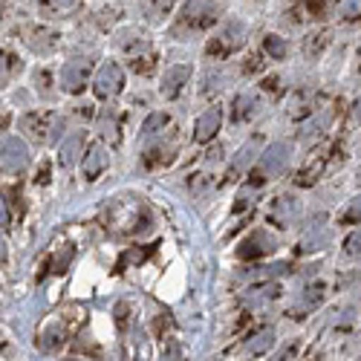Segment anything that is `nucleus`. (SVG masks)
I'll return each mask as SVG.
<instances>
[{"mask_svg":"<svg viewBox=\"0 0 361 361\" xmlns=\"http://www.w3.org/2000/svg\"><path fill=\"white\" fill-rule=\"evenodd\" d=\"M73 333H75V321H70V315H58V318H52L44 326V333L38 338V347L47 350V353H52V350H58L61 344H67Z\"/></svg>","mask_w":361,"mask_h":361,"instance_id":"nucleus-1","label":"nucleus"},{"mask_svg":"<svg viewBox=\"0 0 361 361\" xmlns=\"http://www.w3.org/2000/svg\"><path fill=\"white\" fill-rule=\"evenodd\" d=\"M55 128H58V116L55 113H29V116H23V130L32 139H38V142L52 139L49 130H55Z\"/></svg>","mask_w":361,"mask_h":361,"instance_id":"nucleus-2","label":"nucleus"},{"mask_svg":"<svg viewBox=\"0 0 361 361\" xmlns=\"http://www.w3.org/2000/svg\"><path fill=\"white\" fill-rule=\"evenodd\" d=\"M0 168H4L6 173H20L26 168V150L20 142L9 139L4 147H0Z\"/></svg>","mask_w":361,"mask_h":361,"instance_id":"nucleus-3","label":"nucleus"},{"mask_svg":"<svg viewBox=\"0 0 361 361\" xmlns=\"http://www.w3.org/2000/svg\"><path fill=\"white\" fill-rule=\"evenodd\" d=\"M122 84H125L122 70H118L116 64H107V67L99 73V78H96V96L110 99V96H116L118 90H122Z\"/></svg>","mask_w":361,"mask_h":361,"instance_id":"nucleus-4","label":"nucleus"},{"mask_svg":"<svg viewBox=\"0 0 361 361\" xmlns=\"http://www.w3.org/2000/svg\"><path fill=\"white\" fill-rule=\"evenodd\" d=\"M283 162H286V145H275L272 150H266V157L260 159V168L255 171V183L266 179V173L272 179V173H278L283 168Z\"/></svg>","mask_w":361,"mask_h":361,"instance_id":"nucleus-5","label":"nucleus"},{"mask_svg":"<svg viewBox=\"0 0 361 361\" xmlns=\"http://www.w3.org/2000/svg\"><path fill=\"white\" fill-rule=\"evenodd\" d=\"M107 168V154H104V145H93L87 150V157H84V162H81V171H84V176L93 183V179H99L102 176V171Z\"/></svg>","mask_w":361,"mask_h":361,"instance_id":"nucleus-6","label":"nucleus"},{"mask_svg":"<svg viewBox=\"0 0 361 361\" xmlns=\"http://www.w3.org/2000/svg\"><path fill=\"white\" fill-rule=\"evenodd\" d=\"M90 73V64L78 61V64H67L61 70V90H67V93H78V90L84 87V78Z\"/></svg>","mask_w":361,"mask_h":361,"instance_id":"nucleus-7","label":"nucleus"},{"mask_svg":"<svg viewBox=\"0 0 361 361\" xmlns=\"http://www.w3.org/2000/svg\"><path fill=\"white\" fill-rule=\"evenodd\" d=\"M275 249V240L269 237L266 231H255L246 243H243V249H240V255L243 257H263V255H269Z\"/></svg>","mask_w":361,"mask_h":361,"instance_id":"nucleus-8","label":"nucleus"},{"mask_svg":"<svg viewBox=\"0 0 361 361\" xmlns=\"http://www.w3.org/2000/svg\"><path fill=\"white\" fill-rule=\"evenodd\" d=\"M272 347H275V329L272 326H263L252 338H246V353L249 355H266Z\"/></svg>","mask_w":361,"mask_h":361,"instance_id":"nucleus-9","label":"nucleus"},{"mask_svg":"<svg viewBox=\"0 0 361 361\" xmlns=\"http://www.w3.org/2000/svg\"><path fill=\"white\" fill-rule=\"evenodd\" d=\"M217 128H220V113H217V110H208L205 116L197 118V133H194V139H197V142H208V139L217 133Z\"/></svg>","mask_w":361,"mask_h":361,"instance_id":"nucleus-10","label":"nucleus"},{"mask_svg":"<svg viewBox=\"0 0 361 361\" xmlns=\"http://www.w3.org/2000/svg\"><path fill=\"white\" fill-rule=\"evenodd\" d=\"M188 75H191V70L188 67H179V70H171L168 75H165V87H162V93L168 96V99H173L179 90H183V84L188 81Z\"/></svg>","mask_w":361,"mask_h":361,"instance_id":"nucleus-11","label":"nucleus"},{"mask_svg":"<svg viewBox=\"0 0 361 361\" xmlns=\"http://www.w3.org/2000/svg\"><path fill=\"white\" fill-rule=\"evenodd\" d=\"M12 70H18V58L0 52V87H4V81L12 75Z\"/></svg>","mask_w":361,"mask_h":361,"instance_id":"nucleus-12","label":"nucleus"},{"mask_svg":"<svg viewBox=\"0 0 361 361\" xmlns=\"http://www.w3.org/2000/svg\"><path fill=\"white\" fill-rule=\"evenodd\" d=\"M78 145H81V136H75V139H70V142L64 145V150H61V154H64V157H61V162H64V165H70V162L75 159V150H78Z\"/></svg>","mask_w":361,"mask_h":361,"instance_id":"nucleus-13","label":"nucleus"},{"mask_svg":"<svg viewBox=\"0 0 361 361\" xmlns=\"http://www.w3.org/2000/svg\"><path fill=\"white\" fill-rule=\"evenodd\" d=\"M344 223H361V197L344 212Z\"/></svg>","mask_w":361,"mask_h":361,"instance_id":"nucleus-14","label":"nucleus"},{"mask_svg":"<svg viewBox=\"0 0 361 361\" xmlns=\"http://www.w3.org/2000/svg\"><path fill=\"white\" fill-rule=\"evenodd\" d=\"M347 252L350 255H361V231H355V234L347 237Z\"/></svg>","mask_w":361,"mask_h":361,"instance_id":"nucleus-15","label":"nucleus"},{"mask_svg":"<svg viewBox=\"0 0 361 361\" xmlns=\"http://www.w3.org/2000/svg\"><path fill=\"white\" fill-rule=\"evenodd\" d=\"M116 324H118V329L125 333V326H128V304H118V307H116Z\"/></svg>","mask_w":361,"mask_h":361,"instance_id":"nucleus-16","label":"nucleus"},{"mask_svg":"<svg viewBox=\"0 0 361 361\" xmlns=\"http://www.w3.org/2000/svg\"><path fill=\"white\" fill-rule=\"evenodd\" d=\"M165 358H168V361H179V350H176V347L171 344V347L165 350Z\"/></svg>","mask_w":361,"mask_h":361,"instance_id":"nucleus-17","label":"nucleus"},{"mask_svg":"<svg viewBox=\"0 0 361 361\" xmlns=\"http://www.w3.org/2000/svg\"><path fill=\"white\" fill-rule=\"evenodd\" d=\"M6 260V249H4V243H0V263Z\"/></svg>","mask_w":361,"mask_h":361,"instance_id":"nucleus-18","label":"nucleus"},{"mask_svg":"<svg viewBox=\"0 0 361 361\" xmlns=\"http://www.w3.org/2000/svg\"><path fill=\"white\" fill-rule=\"evenodd\" d=\"M67 361H78V358H67ZM84 361H87V358H84Z\"/></svg>","mask_w":361,"mask_h":361,"instance_id":"nucleus-19","label":"nucleus"}]
</instances>
